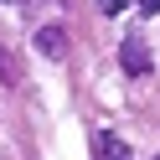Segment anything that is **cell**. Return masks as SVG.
Segmentation results:
<instances>
[{"mask_svg": "<svg viewBox=\"0 0 160 160\" xmlns=\"http://www.w3.org/2000/svg\"><path fill=\"white\" fill-rule=\"evenodd\" d=\"M119 62H124L129 78H145V72H150V42H145L139 31H129L124 47H119Z\"/></svg>", "mask_w": 160, "mask_h": 160, "instance_id": "cell-1", "label": "cell"}, {"mask_svg": "<svg viewBox=\"0 0 160 160\" xmlns=\"http://www.w3.org/2000/svg\"><path fill=\"white\" fill-rule=\"evenodd\" d=\"M36 52L52 57V62H62L67 57V26H42V31H36Z\"/></svg>", "mask_w": 160, "mask_h": 160, "instance_id": "cell-2", "label": "cell"}, {"mask_svg": "<svg viewBox=\"0 0 160 160\" xmlns=\"http://www.w3.org/2000/svg\"><path fill=\"white\" fill-rule=\"evenodd\" d=\"M98 155L103 160H129V145L124 139H98Z\"/></svg>", "mask_w": 160, "mask_h": 160, "instance_id": "cell-3", "label": "cell"}, {"mask_svg": "<svg viewBox=\"0 0 160 160\" xmlns=\"http://www.w3.org/2000/svg\"><path fill=\"white\" fill-rule=\"evenodd\" d=\"M0 83H16V57L0 47Z\"/></svg>", "mask_w": 160, "mask_h": 160, "instance_id": "cell-4", "label": "cell"}, {"mask_svg": "<svg viewBox=\"0 0 160 160\" xmlns=\"http://www.w3.org/2000/svg\"><path fill=\"white\" fill-rule=\"evenodd\" d=\"M124 5H129V0H98V11H103V16H119Z\"/></svg>", "mask_w": 160, "mask_h": 160, "instance_id": "cell-5", "label": "cell"}, {"mask_svg": "<svg viewBox=\"0 0 160 160\" xmlns=\"http://www.w3.org/2000/svg\"><path fill=\"white\" fill-rule=\"evenodd\" d=\"M139 11H145V16H160V0H139Z\"/></svg>", "mask_w": 160, "mask_h": 160, "instance_id": "cell-6", "label": "cell"}, {"mask_svg": "<svg viewBox=\"0 0 160 160\" xmlns=\"http://www.w3.org/2000/svg\"><path fill=\"white\" fill-rule=\"evenodd\" d=\"M21 5H26V11H31V5H36V0H21Z\"/></svg>", "mask_w": 160, "mask_h": 160, "instance_id": "cell-7", "label": "cell"}, {"mask_svg": "<svg viewBox=\"0 0 160 160\" xmlns=\"http://www.w3.org/2000/svg\"><path fill=\"white\" fill-rule=\"evenodd\" d=\"M155 160H160V155H155Z\"/></svg>", "mask_w": 160, "mask_h": 160, "instance_id": "cell-8", "label": "cell"}]
</instances>
